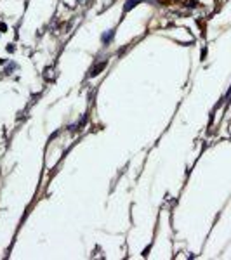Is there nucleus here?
Masks as SVG:
<instances>
[{
  "instance_id": "obj_5",
  "label": "nucleus",
  "mask_w": 231,
  "mask_h": 260,
  "mask_svg": "<svg viewBox=\"0 0 231 260\" xmlns=\"http://www.w3.org/2000/svg\"><path fill=\"white\" fill-rule=\"evenodd\" d=\"M14 68H16V66H14V64H9V66H7V70H5V71H7V73H9V71H12V70H14Z\"/></svg>"
},
{
  "instance_id": "obj_1",
  "label": "nucleus",
  "mask_w": 231,
  "mask_h": 260,
  "mask_svg": "<svg viewBox=\"0 0 231 260\" xmlns=\"http://www.w3.org/2000/svg\"><path fill=\"white\" fill-rule=\"evenodd\" d=\"M141 2V0H127V2H125V7H123V12H129L132 7H136L137 4Z\"/></svg>"
},
{
  "instance_id": "obj_3",
  "label": "nucleus",
  "mask_w": 231,
  "mask_h": 260,
  "mask_svg": "<svg viewBox=\"0 0 231 260\" xmlns=\"http://www.w3.org/2000/svg\"><path fill=\"white\" fill-rule=\"evenodd\" d=\"M111 38H113V30H110V31H106V33L103 35V42H104V43H108Z\"/></svg>"
},
{
  "instance_id": "obj_4",
  "label": "nucleus",
  "mask_w": 231,
  "mask_h": 260,
  "mask_svg": "<svg viewBox=\"0 0 231 260\" xmlns=\"http://www.w3.org/2000/svg\"><path fill=\"white\" fill-rule=\"evenodd\" d=\"M0 30L5 31V30H7V25H5V23H0Z\"/></svg>"
},
{
  "instance_id": "obj_2",
  "label": "nucleus",
  "mask_w": 231,
  "mask_h": 260,
  "mask_svg": "<svg viewBox=\"0 0 231 260\" xmlns=\"http://www.w3.org/2000/svg\"><path fill=\"white\" fill-rule=\"evenodd\" d=\"M104 66H106V62H101V64H97V66L92 70L91 76H96V75H99V71H103V70H104Z\"/></svg>"
}]
</instances>
